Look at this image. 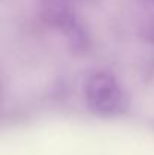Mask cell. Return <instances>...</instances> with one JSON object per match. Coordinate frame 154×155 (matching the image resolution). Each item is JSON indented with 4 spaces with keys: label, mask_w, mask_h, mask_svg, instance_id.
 Segmentation results:
<instances>
[{
    "label": "cell",
    "mask_w": 154,
    "mask_h": 155,
    "mask_svg": "<svg viewBox=\"0 0 154 155\" xmlns=\"http://www.w3.org/2000/svg\"><path fill=\"white\" fill-rule=\"evenodd\" d=\"M85 98L88 107L103 116H112L124 108L125 97L118 80L107 71H97L85 83Z\"/></svg>",
    "instance_id": "6da1fadb"
}]
</instances>
